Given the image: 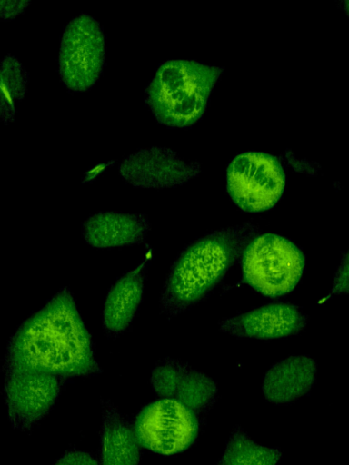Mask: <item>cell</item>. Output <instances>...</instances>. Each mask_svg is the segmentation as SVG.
<instances>
[{"mask_svg":"<svg viewBox=\"0 0 349 465\" xmlns=\"http://www.w3.org/2000/svg\"><path fill=\"white\" fill-rule=\"evenodd\" d=\"M20 371L64 378L101 372L91 337L67 288L27 318L9 340L5 372Z\"/></svg>","mask_w":349,"mask_h":465,"instance_id":"cell-1","label":"cell"},{"mask_svg":"<svg viewBox=\"0 0 349 465\" xmlns=\"http://www.w3.org/2000/svg\"><path fill=\"white\" fill-rule=\"evenodd\" d=\"M257 231L255 225L243 223L209 233L187 246L165 282L162 312L175 316L201 301L242 256Z\"/></svg>","mask_w":349,"mask_h":465,"instance_id":"cell-2","label":"cell"},{"mask_svg":"<svg viewBox=\"0 0 349 465\" xmlns=\"http://www.w3.org/2000/svg\"><path fill=\"white\" fill-rule=\"evenodd\" d=\"M222 72L194 60L165 61L145 88V102L160 124L191 127L203 117Z\"/></svg>","mask_w":349,"mask_h":465,"instance_id":"cell-3","label":"cell"},{"mask_svg":"<svg viewBox=\"0 0 349 465\" xmlns=\"http://www.w3.org/2000/svg\"><path fill=\"white\" fill-rule=\"evenodd\" d=\"M304 255L290 240L264 233L254 237L242 254L244 281L268 297L287 294L299 282Z\"/></svg>","mask_w":349,"mask_h":465,"instance_id":"cell-4","label":"cell"},{"mask_svg":"<svg viewBox=\"0 0 349 465\" xmlns=\"http://www.w3.org/2000/svg\"><path fill=\"white\" fill-rule=\"evenodd\" d=\"M105 63V40L100 23L88 14L75 16L60 41L58 71L71 91L90 89L100 78Z\"/></svg>","mask_w":349,"mask_h":465,"instance_id":"cell-5","label":"cell"},{"mask_svg":"<svg viewBox=\"0 0 349 465\" xmlns=\"http://www.w3.org/2000/svg\"><path fill=\"white\" fill-rule=\"evenodd\" d=\"M284 184L282 164L264 153H242L227 169L228 193L244 212L259 213L272 208L281 198Z\"/></svg>","mask_w":349,"mask_h":465,"instance_id":"cell-6","label":"cell"},{"mask_svg":"<svg viewBox=\"0 0 349 465\" xmlns=\"http://www.w3.org/2000/svg\"><path fill=\"white\" fill-rule=\"evenodd\" d=\"M134 430L140 445L172 455L189 448L199 431L196 413L174 399H159L137 414Z\"/></svg>","mask_w":349,"mask_h":465,"instance_id":"cell-7","label":"cell"},{"mask_svg":"<svg viewBox=\"0 0 349 465\" xmlns=\"http://www.w3.org/2000/svg\"><path fill=\"white\" fill-rule=\"evenodd\" d=\"M5 373L4 396L9 420L14 429L30 430L51 410L65 378L33 371Z\"/></svg>","mask_w":349,"mask_h":465,"instance_id":"cell-8","label":"cell"},{"mask_svg":"<svg viewBox=\"0 0 349 465\" xmlns=\"http://www.w3.org/2000/svg\"><path fill=\"white\" fill-rule=\"evenodd\" d=\"M122 178L141 188L162 189L181 185L197 176V162L179 157L166 147L142 148L128 155L118 167Z\"/></svg>","mask_w":349,"mask_h":465,"instance_id":"cell-9","label":"cell"},{"mask_svg":"<svg viewBox=\"0 0 349 465\" xmlns=\"http://www.w3.org/2000/svg\"><path fill=\"white\" fill-rule=\"evenodd\" d=\"M305 315L294 305L271 303L220 322L222 331L237 338L280 339L299 332Z\"/></svg>","mask_w":349,"mask_h":465,"instance_id":"cell-10","label":"cell"},{"mask_svg":"<svg viewBox=\"0 0 349 465\" xmlns=\"http://www.w3.org/2000/svg\"><path fill=\"white\" fill-rule=\"evenodd\" d=\"M149 229L150 223L144 214L103 212L84 223L82 233L89 245L111 248L140 243Z\"/></svg>","mask_w":349,"mask_h":465,"instance_id":"cell-11","label":"cell"},{"mask_svg":"<svg viewBox=\"0 0 349 465\" xmlns=\"http://www.w3.org/2000/svg\"><path fill=\"white\" fill-rule=\"evenodd\" d=\"M316 375V362L308 356H291L273 365L264 374L262 391L274 404L291 402L309 393Z\"/></svg>","mask_w":349,"mask_h":465,"instance_id":"cell-12","label":"cell"},{"mask_svg":"<svg viewBox=\"0 0 349 465\" xmlns=\"http://www.w3.org/2000/svg\"><path fill=\"white\" fill-rule=\"evenodd\" d=\"M151 260V251L132 271L123 275L110 289L103 312V324L110 334L124 331L135 317L142 301L145 271Z\"/></svg>","mask_w":349,"mask_h":465,"instance_id":"cell-13","label":"cell"},{"mask_svg":"<svg viewBox=\"0 0 349 465\" xmlns=\"http://www.w3.org/2000/svg\"><path fill=\"white\" fill-rule=\"evenodd\" d=\"M140 446L134 427L110 401H103L100 465H139Z\"/></svg>","mask_w":349,"mask_h":465,"instance_id":"cell-14","label":"cell"},{"mask_svg":"<svg viewBox=\"0 0 349 465\" xmlns=\"http://www.w3.org/2000/svg\"><path fill=\"white\" fill-rule=\"evenodd\" d=\"M281 458L280 449L258 444L242 428L236 427L215 465H277Z\"/></svg>","mask_w":349,"mask_h":465,"instance_id":"cell-15","label":"cell"},{"mask_svg":"<svg viewBox=\"0 0 349 465\" xmlns=\"http://www.w3.org/2000/svg\"><path fill=\"white\" fill-rule=\"evenodd\" d=\"M27 83L28 74L22 64L12 54L5 55L0 69V114L4 124L14 120L15 102L25 97Z\"/></svg>","mask_w":349,"mask_h":465,"instance_id":"cell-16","label":"cell"},{"mask_svg":"<svg viewBox=\"0 0 349 465\" xmlns=\"http://www.w3.org/2000/svg\"><path fill=\"white\" fill-rule=\"evenodd\" d=\"M216 394V384L210 377L187 366L176 384L173 399L196 413L209 408Z\"/></svg>","mask_w":349,"mask_h":465,"instance_id":"cell-17","label":"cell"},{"mask_svg":"<svg viewBox=\"0 0 349 465\" xmlns=\"http://www.w3.org/2000/svg\"><path fill=\"white\" fill-rule=\"evenodd\" d=\"M187 367L174 359L161 361L152 371L151 384L154 391L163 399H173L176 384Z\"/></svg>","mask_w":349,"mask_h":465,"instance_id":"cell-18","label":"cell"},{"mask_svg":"<svg viewBox=\"0 0 349 465\" xmlns=\"http://www.w3.org/2000/svg\"><path fill=\"white\" fill-rule=\"evenodd\" d=\"M349 292V250L344 255L335 273L332 294Z\"/></svg>","mask_w":349,"mask_h":465,"instance_id":"cell-19","label":"cell"},{"mask_svg":"<svg viewBox=\"0 0 349 465\" xmlns=\"http://www.w3.org/2000/svg\"><path fill=\"white\" fill-rule=\"evenodd\" d=\"M54 465H100L95 458L83 450H69L63 454Z\"/></svg>","mask_w":349,"mask_h":465,"instance_id":"cell-20","label":"cell"},{"mask_svg":"<svg viewBox=\"0 0 349 465\" xmlns=\"http://www.w3.org/2000/svg\"><path fill=\"white\" fill-rule=\"evenodd\" d=\"M30 4V1H1V16L12 18L21 13Z\"/></svg>","mask_w":349,"mask_h":465,"instance_id":"cell-21","label":"cell"},{"mask_svg":"<svg viewBox=\"0 0 349 465\" xmlns=\"http://www.w3.org/2000/svg\"><path fill=\"white\" fill-rule=\"evenodd\" d=\"M344 8L349 15V1L345 2V5H344Z\"/></svg>","mask_w":349,"mask_h":465,"instance_id":"cell-22","label":"cell"}]
</instances>
